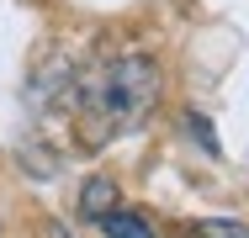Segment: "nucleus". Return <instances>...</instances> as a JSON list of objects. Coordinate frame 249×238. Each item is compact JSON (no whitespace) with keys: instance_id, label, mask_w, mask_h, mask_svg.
<instances>
[{"instance_id":"7ed1b4c3","label":"nucleus","mask_w":249,"mask_h":238,"mask_svg":"<svg viewBox=\"0 0 249 238\" xmlns=\"http://www.w3.org/2000/svg\"><path fill=\"white\" fill-rule=\"evenodd\" d=\"M101 233L106 238H154V228H149V217H138V212H106Z\"/></svg>"},{"instance_id":"f257e3e1","label":"nucleus","mask_w":249,"mask_h":238,"mask_svg":"<svg viewBox=\"0 0 249 238\" xmlns=\"http://www.w3.org/2000/svg\"><path fill=\"white\" fill-rule=\"evenodd\" d=\"M69 101H80V111L96 117L101 133H117V127H133L154 101H159V64L143 53H122L111 64L90 69Z\"/></svg>"},{"instance_id":"39448f33","label":"nucleus","mask_w":249,"mask_h":238,"mask_svg":"<svg viewBox=\"0 0 249 238\" xmlns=\"http://www.w3.org/2000/svg\"><path fill=\"white\" fill-rule=\"evenodd\" d=\"M201 238H249V228L233 222V217H207L201 222Z\"/></svg>"},{"instance_id":"0eeeda50","label":"nucleus","mask_w":249,"mask_h":238,"mask_svg":"<svg viewBox=\"0 0 249 238\" xmlns=\"http://www.w3.org/2000/svg\"><path fill=\"white\" fill-rule=\"evenodd\" d=\"M48 233H53V238H74L69 228H64V222H48Z\"/></svg>"},{"instance_id":"20e7f679","label":"nucleus","mask_w":249,"mask_h":238,"mask_svg":"<svg viewBox=\"0 0 249 238\" xmlns=\"http://www.w3.org/2000/svg\"><path fill=\"white\" fill-rule=\"evenodd\" d=\"M186 127H191V138L201 143V153H212V159L223 153V143H217V133H212V122H207L201 111H186Z\"/></svg>"},{"instance_id":"423d86ee","label":"nucleus","mask_w":249,"mask_h":238,"mask_svg":"<svg viewBox=\"0 0 249 238\" xmlns=\"http://www.w3.org/2000/svg\"><path fill=\"white\" fill-rule=\"evenodd\" d=\"M21 164H27L32 175H53V170H58V159H48L37 143H21Z\"/></svg>"},{"instance_id":"f03ea898","label":"nucleus","mask_w":249,"mask_h":238,"mask_svg":"<svg viewBox=\"0 0 249 238\" xmlns=\"http://www.w3.org/2000/svg\"><path fill=\"white\" fill-rule=\"evenodd\" d=\"M106 212H117V180L96 175V180H85V186H80V217L101 222Z\"/></svg>"}]
</instances>
